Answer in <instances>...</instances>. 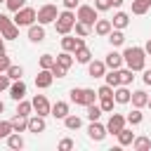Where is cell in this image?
<instances>
[{
  "label": "cell",
  "mask_w": 151,
  "mask_h": 151,
  "mask_svg": "<svg viewBox=\"0 0 151 151\" xmlns=\"http://www.w3.org/2000/svg\"><path fill=\"white\" fill-rule=\"evenodd\" d=\"M73 28H76V35H80V38H87V35H90V31H92V26H90V24L78 21V19H76V26H73Z\"/></svg>",
  "instance_id": "4dcf8cb0"
},
{
  "label": "cell",
  "mask_w": 151,
  "mask_h": 151,
  "mask_svg": "<svg viewBox=\"0 0 151 151\" xmlns=\"http://www.w3.org/2000/svg\"><path fill=\"white\" fill-rule=\"evenodd\" d=\"M116 137H118V144H120V146H127V144H132V142H134V132H132L130 127H123Z\"/></svg>",
  "instance_id": "cb8c5ba5"
},
{
  "label": "cell",
  "mask_w": 151,
  "mask_h": 151,
  "mask_svg": "<svg viewBox=\"0 0 151 151\" xmlns=\"http://www.w3.org/2000/svg\"><path fill=\"white\" fill-rule=\"evenodd\" d=\"M9 123H12V130H14V132H26V130H28V118H26V116H19V113H17Z\"/></svg>",
  "instance_id": "7402d4cb"
},
{
  "label": "cell",
  "mask_w": 151,
  "mask_h": 151,
  "mask_svg": "<svg viewBox=\"0 0 151 151\" xmlns=\"http://www.w3.org/2000/svg\"><path fill=\"white\" fill-rule=\"evenodd\" d=\"M118 71H120V85H130L134 80V76H132L134 71L132 68H118Z\"/></svg>",
  "instance_id": "d590c367"
},
{
  "label": "cell",
  "mask_w": 151,
  "mask_h": 151,
  "mask_svg": "<svg viewBox=\"0 0 151 151\" xmlns=\"http://www.w3.org/2000/svg\"><path fill=\"white\" fill-rule=\"evenodd\" d=\"M92 28H94V33H97V35H109V33L113 31V24H111L109 19H97Z\"/></svg>",
  "instance_id": "d6986e66"
},
{
  "label": "cell",
  "mask_w": 151,
  "mask_h": 151,
  "mask_svg": "<svg viewBox=\"0 0 151 151\" xmlns=\"http://www.w3.org/2000/svg\"><path fill=\"white\" fill-rule=\"evenodd\" d=\"M87 134H90V139H94V142H101V139L109 134V130H106V125H101L99 120H90Z\"/></svg>",
  "instance_id": "9c48e42d"
},
{
  "label": "cell",
  "mask_w": 151,
  "mask_h": 151,
  "mask_svg": "<svg viewBox=\"0 0 151 151\" xmlns=\"http://www.w3.org/2000/svg\"><path fill=\"white\" fill-rule=\"evenodd\" d=\"M50 116H54V118L64 120V118L68 116V104H66V101H54V104H52V113H50Z\"/></svg>",
  "instance_id": "44dd1931"
},
{
  "label": "cell",
  "mask_w": 151,
  "mask_h": 151,
  "mask_svg": "<svg viewBox=\"0 0 151 151\" xmlns=\"http://www.w3.org/2000/svg\"><path fill=\"white\" fill-rule=\"evenodd\" d=\"M52 80H54L52 71H50V68H40V71H38V76H35V87L47 90V87L52 85Z\"/></svg>",
  "instance_id": "8fae6325"
},
{
  "label": "cell",
  "mask_w": 151,
  "mask_h": 151,
  "mask_svg": "<svg viewBox=\"0 0 151 151\" xmlns=\"http://www.w3.org/2000/svg\"><path fill=\"white\" fill-rule=\"evenodd\" d=\"M0 2H5V0H0Z\"/></svg>",
  "instance_id": "94428289"
},
{
  "label": "cell",
  "mask_w": 151,
  "mask_h": 151,
  "mask_svg": "<svg viewBox=\"0 0 151 151\" xmlns=\"http://www.w3.org/2000/svg\"><path fill=\"white\" fill-rule=\"evenodd\" d=\"M144 85H151V68L144 71Z\"/></svg>",
  "instance_id": "816d5d0a"
},
{
  "label": "cell",
  "mask_w": 151,
  "mask_h": 151,
  "mask_svg": "<svg viewBox=\"0 0 151 151\" xmlns=\"http://www.w3.org/2000/svg\"><path fill=\"white\" fill-rule=\"evenodd\" d=\"M94 7L99 12H106V9H111V0H94Z\"/></svg>",
  "instance_id": "7dc6e473"
},
{
  "label": "cell",
  "mask_w": 151,
  "mask_h": 151,
  "mask_svg": "<svg viewBox=\"0 0 151 151\" xmlns=\"http://www.w3.org/2000/svg\"><path fill=\"white\" fill-rule=\"evenodd\" d=\"M125 125H127V118L123 113H111V118L106 123V130H109V134H118Z\"/></svg>",
  "instance_id": "ba28073f"
},
{
  "label": "cell",
  "mask_w": 151,
  "mask_h": 151,
  "mask_svg": "<svg viewBox=\"0 0 151 151\" xmlns=\"http://www.w3.org/2000/svg\"><path fill=\"white\" fill-rule=\"evenodd\" d=\"M31 111H33V101H26V99H21V101H17V113L19 116H31Z\"/></svg>",
  "instance_id": "f1b7e54d"
},
{
  "label": "cell",
  "mask_w": 151,
  "mask_h": 151,
  "mask_svg": "<svg viewBox=\"0 0 151 151\" xmlns=\"http://www.w3.org/2000/svg\"><path fill=\"white\" fill-rule=\"evenodd\" d=\"M9 85H12V78H9L7 73H0V92L9 90Z\"/></svg>",
  "instance_id": "ee69618b"
},
{
  "label": "cell",
  "mask_w": 151,
  "mask_h": 151,
  "mask_svg": "<svg viewBox=\"0 0 151 151\" xmlns=\"http://www.w3.org/2000/svg\"><path fill=\"white\" fill-rule=\"evenodd\" d=\"M2 38H5V40H14V38H19V26L12 24L9 28H5V31H2Z\"/></svg>",
  "instance_id": "74e56055"
},
{
  "label": "cell",
  "mask_w": 151,
  "mask_h": 151,
  "mask_svg": "<svg viewBox=\"0 0 151 151\" xmlns=\"http://www.w3.org/2000/svg\"><path fill=\"white\" fill-rule=\"evenodd\" d=\"M106 38H109V42H111L113 47H120V45L125 42V33H123L120 28H113V31H111V33H109Z\"/></svg>",
  "instance_id": "d4e9b609"
},
{
  "label": "cell",
  "mask_w": 151,
  "mask_h": 151,
  "mask_svg": "<svg viewBox=\"0 0 151 151\" xmlns=\"http://www.w3.org/2000/svg\"><path fill=\"white\" fill-rule=\"evenodd\" d=\"M85 109H87V120H99L101 113H104L99 104H90V106H85Z\"/></svg>",
  "instance_id": "1f68e13d"
},
{
  "label": "cell",
  "mask_w": 151,
  "mask_h": 151,
  "mask_svg": "<svg viewBox=\"0 0 151 151\" xmlns=\"http://www.w3.org/2000/svg\"><path fill=\"white\" fill-rule=\"evenodd\" d=\"M73 61H76L73 52H66V50H64V52H61V54L57 57V64H61L64 68H71V66H73Z\"/></svg>",
  "instance_id": "484cf974"
},
{
  "label": "cell",
  "mask_w": 151,
  "mask_h": 151,
  "mask_svg": "<svg viewBox=\"0 0 151 151\" xmlns=\"http://www.w3.org/2000/svg\"><path fill=\"white\" fill-rule=\"evenodd\" d=\"M104 78H106V85H111V87H118L120 85V71L118 68H111Z\"/></svg>",
  "instance_id": "83f0119b"
},
{
  "label": "cell",
  "mask_w": 151,
  "mask_h": 151,
  "mask_svg": "<svg viewBox=\"0 0 151 151\" xmlns=\"http://www.w3.org/2000/svg\"><path fill=\"white\" fill-rule=\"evenodd\" d=\"M125 118H127V123H130V125H139V123L144 120V116H142V109H137V106H134V109H132V111H130Z\"/></svg>",
  "instance_id": "d6a6232c"
},
{
  "label": "cell",
  "mask_w": 151,
  "mask_h": 151,
  "mask_svg": "<svg viewBox=\"0 0 151 151\" xmlns=\"http://www.w3.org/2000/svg\"><path fill=\"white\" fill-rule=\"evenodd\" d=\"M12 132H14L12 130V123L9 120H0V139H7Z\"/></svg>",
  "instance_id": "ab89813d"
},
{
  "label": "cell",
  "mask_w": 151,
  "mask_h": 151,
  "mask_svg": "<svg viewBox=\"0 0 151 151\" xmlns=\"http://www.w3.org/2000/svg\"><path fill=\"white\" fill-rule=\"evenodd\" d=\"M5 5H7V9H9V12H17V9L26 7V0H5Z\"/></svg>",
  "instance_id": "b9f144b4"
},
{
  "label": "cell",
  "mask_w": 151,
  "mask_h": 151,
  "mask_svg": "<svg viewBox=\"0 0 151 151\" xmlns=\"http://www.w3.org/2000/svg\"><path fill=\"white\" fill-rule=\"evenodd\" d=\"M76 19H78V21H85V24H90V26H94V21L99 19V9H97L94 5H78Z\"/></svg>",
  "instance_id": "277c9868"
},
{
  "label": "cell",
  "mask_w": 151,
  "mask_h": 151,
  "mask_svg": "<svg viewBox=\"0 0 151 151\" xmlns=\"http://www.w3.org/2000/svg\"><path fill=\"white\" fill-rule=\"evenodd\" d=\"M130 101H132V106H137V109H144V106L149 104V94H146L144 90H134Z\"/></svg>",
  "instance_id": "ffe728a7"
},
{
  "label": "cell",
  "mask_w": 151,
  "mask_h": 151,
  "mask_svg": "<svg viewBox=\"0 0 151 151\" xmlns=\"http://www.w3.org/2000/svg\"><path fill=\"white\" fill-rule=\"evenodd\" d=\"M45 127H47V123H45V116H38V113L28 116V132L38 134V132H45Z\"/></svg>",
  "instance_id": "7c38bea8"
},
{
  "label": "cell",
  "mask_w": 151,
  "mask_h": 151,
  "mask_svg": "<svg viewBox=\"0 0 151 151\" xmlns=\"http://www.w3.org/2000/svg\"><path fill=\"white\" fill-rule=\"evenodd\" d=\"M50 71H52V76H54V78H66V71H68V68H64L61 64H57V61H54V66H52Z\"/></svg>",
  "instance_id": "7bdbcfd3"
},
{
  "label": "cell",
  "mask_w": 151,
  "mask_h": 151,
  "mask_svg": "<svg viewBox=\"0 0 151 151\" xmlns=\"http://www.w3.org/2000/svg\"><path fill=\"white\" fill-rule=\"evenodd\" d=\"M12 24H14V19H9L7 14H0V33H2L5 28H9Z\"/></svg>",
  "instance_id": "f6af8a7d"
},
{
  "label": "cell",
  "mask_w": 151,
  "mask_h": 151,
  "mask_svg": "<svg viewBox=\"0 0 151 151\" xmlns=\"http://www.w3.org/2000/svg\"><path fill=\"white\" fill-rule=\"evenodd\" d=\"M97 99H99V94H97L94 90H90V87H73V90H71V101H73V104L90 106V104H94Z\"/></svg>",
  "instance_id": "7a4b0ae2"
},
{
  "label": "cell",
  "mask_w": 151,
  "mask_h": 151,
  "mask_svg": "<svg viewBox=\"0 0 151 151\" xmlns=\"http://www.w3.org/2000/svg\"><path fill=\"white\" fill-rule=\"evenodd\" d=\"M104 64H106V68H120L125 64V59H123L120 52H109L106 59H104Z\"/></svg>",
  "instance_id": "e0dca14e"
},
{
  "label": "cell",
  "mask_w": 151,
  "mask_h": 151,
  "mask_svg": "<svg viewBox=\"0 0 151 151\" xmlns=\"http://www.w3.org/2000/svg\"><path fill=\"white\" fill-rule=\"evenodd\" d=\"M12 66V61H9V57L7 54H2L0 57V73H7V68Z\"/></svg>",
  "instance_id": "c3c4849f"
},
{
  "label": "cell",
  "mask_w": 151,
  "mask_h": 151,
  "mask_svg": "<svg viewBox=\"0 0 151 151\" xmlns=\"http://www.w3.org/2000/svg\"><path fill=\"white\" fill-rule=\"evenodd\" d=\"M59 149H61V151L73 149V139H68V137H66V139H61V142H59Z\"/></svg>",
  "instance_id": "681fc988"
},
{
  "label": "cell",
  "mask_w": 151,
  "mask_h": 151,
  "mask_svg": "<svg viewBox=\"0 0 151 151\" xmlns=\"http://www.w3.org/2000/svg\"><path fill=\"white\" fill-rule=\"evenodd\" d=\"M132 146H134V151H149L151 149V139L149 137H134Z\"/></svg>",
  "instance_id": "f546056e"
},
{
  "label": "cell",
  "mask_w": 151,
  "mask_h": 151,
  "mask_svg": "<svg viewBox=\"0 0 151 151\" xmlns=\"http://www.w3.org/2000/svg\"><path fill=\"white\" fill-rule=\"evenodd\" d=\"M7 146H9V149H24V137H21V132H12V134L7 137Z\"/></svg>",
  "instance_id": "4316f807"
},
{
  "label": "cell",
  "mask_w": 151,
  "mask_h": 151,
  "mask_svg": "<svg viewBox=\"0 0 151 151\" xmlns=\"http://www.w3.org/2000/svg\"><path fill=\"white\" fill-rule=\"evenodd\" d=\"M0 40H2V33H0Z\"/></svg>",
  "instance_id": "91938a15"
},
{
  "label": "cell",
  "mask_w": 151,
  "mask_h": 151,
  "mask_svg": "<svg viewBox=\"0 0 151 151\" xmlns=\"http://www.w3.org/2000/svg\"><path fill=\"white\" fill-rule=\"evenodd\" d=\"M123 2H125V0H111V7H120Z\"/></svg>",
  "instance_id": "db71d44e"
},
{
  "label": "cell",
  "mask_w": 151,
  "mask_h": 151,
  "mask_svg": "<svg viewBox=\"0 0 151 151\" xmlns=\"http://www.w3.org/2000/svg\"><path fill=\"white\" fill-rule=\"evenodd\" d=\"M73 26H76V14H73V9L59 12V17H57V21H54L57 33H59V35H66V33L73 31Z\"/></svg>",
  "instance_id": "3957f363"
},
{
  "label": "cell",
  "mask_w": 151,
  "mask_h": 151,
  "mask_svg": "<svg viewBox=\"0 0 151 151\" xmlns=\"http://www.w3.org/2000/svg\"><path fill=\"white\" fill-rule=\"evenodd\" d=\"M28 40L31 42H42L45 40V26L42 24H31L28 26Z\"/></svg>",
  "instance_id": "9a60e30c"
},
{
  "label": "cell",
  "mask_w": 151,
  "mask_h": 151,
  "mask_svg": "<svg viewBox=\"0 0 151 151\" xmlns=\"http://www.w3.org/2000/svg\"><path fill=\"white\" fill-rule=\"evenodd\" d=\"M144 2H146V5H149V7H151V0H144Z\"/></svg>",
  "instance_id": "6f0895ef"
},
{
  "label": "cell",
  "mask_w": 151,
  "mask_h": 151,
  "mask_svg": "<svg viewBox=\"0 0 151 151\" xmlns=\"http://www.w3.org/2000/svg\"><path fill=\"white\" fill-rule=\"evenodd\" d=\"M83 45H85V38H80V35L73 38V35L66 33V35L61 38V50H66V52H76V50H80Z\"/></svg>",
  "instance_id": "30bf717a"
},
{
  "label": "cell",
  "mask_w": 151,
  "mask_h": 151,
  "mask_svg": "<svg viewBox=\"0 0 151 151\" xmlns=\"http://www.w3.org/2000/svg\"><path fill=\"white\" fill-rule=\"evenodd\" d=\"M144 52H146V57H151V38L146 40V45H144Z\"/></svg>",
  "instance_id": "f5cc1de1"
},
{
  "label": "cell",
  "mask_w": 151,
  "mask_h": 151,
  "mask_svg": "<svg viewBox=\"0 0 151 151\" xmlns=\"http://www.w3.org/2000/svg\"><path fill=\"white\" fill-rule=\"evenodd\" d=\"M7 76H9L12 80H21V76H24V68H21V66H17V64H12V66L7 68Z\"/></svg>",
  "instance_id": "f35d334b"
},
{
  "label": "cell",
  "mask_w": 151,
  "mask_h": 151,
  "mask_svg": "<svg viewBox=\"0 0 151 151\" xmlns=\"http://www.w3.org/2000/svg\"><path fill=\"white\" fill-rule=\"evenodd\" d=\"M97 94H99V97H113V87H111V85H101V87L97 90Z\"/></svg>",
  "instance_id": "bcb514c9"
},
{
  "label": "cell",
  "mask_w": 151,
  "mask_h": 151,
  "mask_svg": "<svg viewBox=\"0 0 151 151\" xmlns=\"http://www.w3.org/2000/svg\"><path fill=\"white\" fill-rule=\"evenodd\" d=\"M54 61H57V57H52V54H42V57H40V68H52Z\"/></svg>",
  "instance_id": "60d3db41"
},
{
  "label": "cell",
  "mask_w": 151,
  "mask_h": 151,
  "mask_svg": "<svg viewBox=\"0 0 151 151\" xmlns=\"http://www.w3.org/2000/svg\"><path fill=\"white\" fill-rule=\"evenodd\" d=\"M111 24H113V28L125 31V28L130 26V14H125V12H116V14H113V19H111Z\"/></svg>",
  "instance_id": "ac0fdd59"
},
{
  "label": "cell",
  "mask_w": 151,
  "mask_h": 151,
  "mask_svg": "<svg viewBox=\"0 0 151 151\" xmlns=\"http://www.w3.org/2000/svg\"><path fill=\"white\" fill-rule=\"evenodd\" d=\"M113 99H116V104H130L132 92L127 90V85H118V87H113Z\"/></svg>",
  "instance_id": "5bb4252c"
},
{
  "label": "cell",
  "mask_w": 151,
  "mask_h": 151,
  "mask_svg": "<svg viewBox=\"0 0 151 151\" xmlns=\"http://www.w3.org/2000/svg\"><path fill=\"white\" fill-rule=\"evenodd\" d=\"M2 54H5V38L0 40V57H2Z\"/></svg>",
  "instance_id": "11a10c76"
},
{
  "label": "cell",
  "mask_w": 151,
  "mask_h": 151,
  "mask_svg": "<svg viewBox=\"0 0 151 151\" xmlns=\"http://www.w3.org/2000/svg\"><path fill=\"white\" fill-rule=\"evenodd\" d=\"M64 125H66V130H78V127L83 125V120H80L78 116H71V113H68V116L64 118Z\"/></svg>",
  "instance_id": "836d02e7"
},
{
  "label": "cell",
  "mask_w": 151,
  "mask_h": 151,
  "mask_svg": "<svg viewBox=\"0 0 151 151\" xmlns=\"http://www.w3.org/2000/svg\"><path fill=\"white\" fill-rule=\"evenodd\" d=\"M87 73H90V78H104L106 76V64L94 59V61L87 64Z\"/></svg>",
  "instance_id": "2e32d148"
},
{
  "label": "cell",
  "mask_w": 151,
  "mask_h": 151,
  "mask_svg": "<svg viewBox=\"0 0 151 151\" xmlns=\"http://www.w3.org/2000/svg\"><path fill=\"white\" fill-rule=\"evenodd\" d=\"M2 111H5V104H2V101H0V113H2Z\"/></svg>",
  "instance_id": "9f6ffc18"
},
{
  "label": "cell",
  "mask_w": 151,
  "mask_h": 151,
  "mask_svg": "<svg viewBox=\"0 0 151 151\" xmlns=\"http://www.w3.org/2000/svg\"><path fill=\"white\" fill-rule=\"evenodd\" d=\"M146 106H149V109H151V97H149V104H146Z\"/></svg>",
  "instance_id": "680465c9"
},
{
  "label": "cell",
  "mask_w": 151,
  "mask_h": 151,
  "mask_svg": "<svg viewBox=\"0 0 151 151\" xmlns=\"http://www.w3.org/2000/svg\"><path fill=\"white\" fill-rule=\"evenodd\" d=\"M149 12V5L144 0H132V14H146Z\"/></svg>",
  "instance_id": "8d00e7d4"
},
{
  "label": "cell",
  "mask_w": 151,
  "mask_h": 151,
  "mask_svg": "<svg viewBox=\"0 0 151 151\" xmlns=\"http://www.w3.org/2000/svg\"><path fill=\"white\" fill-rule=\"evenodd\" d=\"M9 97H12L14 101H21V99L26 97V83H24V80H12V85H9Z\"/></svg>",
  "instance_id": "4fadbf2b"
},
{
  "label": "cell",
  "mask_w": 151,
  "mask_h": 151,
  "mask_svg": "<svg viewBox=\"0 0 151 151\" xmlns=\"http://www.w3.org/2000/svg\"><path fill=\"white\" fill-rule=\"evenodd\" d=\"M113 104H116L113 97H99V106H101L104 113H111V111H113Z\"/></svg>",
  "instance_id": "e575fe53"
},
{
  "label": "cell",
  "mask_w": 151,
  "mask_h": 151,
  "mask_svg": "<svg viewBox=\"0 0 151 151\" xmlns=\"http://www.w3.org/2000/svg\"><path fill=\"white\" fill-rule=\"evenodd\" d=\"M123 59H125L127 68H132V71H144V66H146V52H144V47H137V45L125 47Z\"/></svg>",
  "instance_id": "6da1fadb"
},
{
  "label": "cell",
  "mask_w": 151,
  "mask_h": 151,
  "mask_svg": "<svg viewBox=\"0 0 151 151\" xmlns=\"http://www.w3.org/2000/svg\"><path fill=\"white\" fill-rule=\"evenodd\" d=\"M38 21V12L33 9V7H21V9H17L14 12V24L21 28V26H31V24H35Z\"/></svg>",
  "instance_id": "5b68a950"
},
{
  "label": "cell",
  "mask_w": 151,
  "mask_h": 151,
  "mask_svg": "<svg viewBox=\"0 0 151 151\" xmlns=\"http://www.w3.org/2000/svg\"><path fill=\"white\" fill-rule=\"evenodd\" d=\"M73 54H76V61H78V64H90V61H92V52H90L87 45H83V47L76 50Z\"/></svg>",
  "instance_id": "603a6c76"
},
{
  "label": "cell",
  "mask_w": 151,
  "mask_h": 151,
  "mask_svg": "<svg viewBox=\"0 0 151 151\" xmlns=\"http://www.w3.org/2000/svg\"><path fill=\"white\" fill-rule=\"evenodd\" d=\"M61 2L66 9H78V5H80V0H61Z\"/></svg>",
  "instance_id": "f907efd6"
},
{
  "label": "cell",
  "mask_w": 151,
  "mask_h": 151,
  "mask_svg": "<svg viewBox=\"0 0 151 151\" xmlns=\"http://www.w3.org/2000/svg\"><path fill=\"white\" fill-rule=\"evenodd\" d=\"M57 17H59L57 5H42V7L38 9V24H42V26L54 24V21H57Z\"/></svg>",
  "instance_id": "8992f818"
},
{
  "label": "cell",
  "mask_w": 151,
  "mask_h": 151,
  "mask_svg": "<svg viewBox=\"0 0 151 151\" xmlns=\"http://www.w3.org/2000/svg\"><path fill=\"white\" fill-rule=\"evenodd\" d=\"M33 111H35L38 116H45V118L52 113V104L47 101L45 94H35V97H33Z\"/></svg>",
  "instance_id": "52a82bcc"
}]
</instances>
